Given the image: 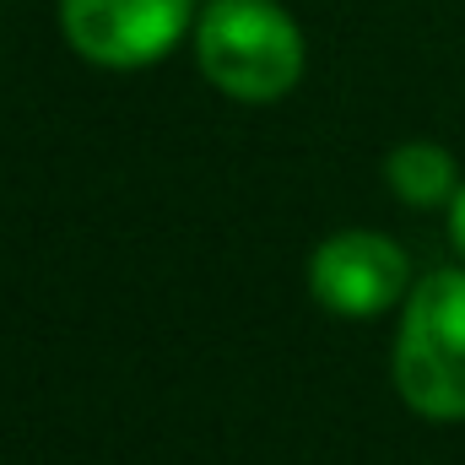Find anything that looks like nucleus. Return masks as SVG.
Listing matches in <instances>:
<instances>
[{"label":"nucleus","mask_w":465,"mask_h":465,"mask_svg":"<svg viewBox=\"0 0 465 465\" xmlns=\"http://www.w3.org/2000/svg\"><path fill=\"white\" fill-rule=\"evenodd\" d=\"M195 60L232 104H276L303 76V33L276 0H212L195 16Z\"/></svg>","instance_id":"f03ea898"},{"label":"nucleus","mask_w":465,"mask_h":465,"mask_svg":"<svg viewBox=\"0 0 465 465\" xmlns=\"http://www.w3.org/2000/svg\"><path fill=\"white\" fill-rule=\"evenodd\" d=\"M195 0H60V27L87 65L141 71L190 33Z\"/></svg>","instance_id":"7ed1b4c3"},{"label":"nucleus","mask_w":465,"mask_h":465,"mask_svg":"<svg viewBox=\"0 0 465 465\" xmlns=\"http://www.w3.org/2000/svg\"><path fill=\"white\" fill-rule=\"evenodd\" d=\"M450 238H455V249L465 254V184H460V195L450 201Z\"/></svg>","instance_id":"423d86ee"},{"label":"nucleus","mask_w":465,"mask_h":465,"mask_svg":"<svg viewBox=\"0 0 465 465\" xmlns=\"http://www.w3.org/2000/svg\"><path fill=\"white\" fill-rule=\"evenodd\" d=\"M384 179H390V195L406 201V206H422V212H439L460 195V168L455 157L439 146V141H406L384 157Z\"/></svg>","instance_id":"39448f33"},{"label":"nucleus","mask_w":465,"mask_h":465,"mask_svg":"<svg viewBox=\"0 0 465 465\" xmlns=\"http://www.w3.org/2000/svg\"><path fill=\"white\" fill-rule=\"evenodd\" d=\"M309 292L341 320H373L411 292V260L390 232L347 228L309 254Z\"/></svg>","instance_id":"20e7f679"},{"label":"nucleus","mask_w":465,"mask_h":465,"mask_svg":"<svg viewBox=\"0 0 465 465\" xmlns=\"http://www.w3.org/2000/svg\"><path fill=\"white\" fill-rule=\"evenodd\" d=\"M395 395L428 422H465V265L411 282L390 351Z\"/></svg>","instance_id":"f257e3e1"}]
</instances>
